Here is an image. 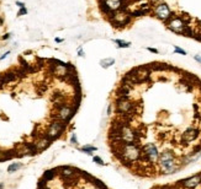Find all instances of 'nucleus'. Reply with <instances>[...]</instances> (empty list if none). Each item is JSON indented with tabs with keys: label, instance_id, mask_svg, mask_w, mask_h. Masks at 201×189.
I'll use <instances>...</instances> for the list:
<instances>
[{
	"label": "nucleus",
	"instance_id": "1",
	"mask_svg": "<svg viewBox=\"0 0 201 189\" xmlns=\"http://www.w3.org/2000/svg\"><path fill=\"white\" fill-rule=\"evenodd\" d=\"M68 127V123L66 122H62V121H52L50 122L47 127V133H46V136L51 140V141H54V140H58L63 133L66 131Z\"/></svg>",
	"mask_w": 201,
	"mask_h": 189
},
{
	"label": "nucleus",
	"instance_id": "2",
	"mask_svg": "<svg viewBox=\"0 0 201 189\" xmlns=\"http://www.w3.org/2000/svg\"><path fill=\"white\" fill-rule=\"evenodd\" d=\"M152 15H153L156 19L163 21V22L165 24L167 21H169L173 16L175 15V12L171 11L170 6L167 3L161 1V3L153 5V9H152Z\"/></svg>",
	"mask_w": 201,
	"mask_h": 189
},
{
	"label": "nucleus",
	"instance_id": "3",
	"mask_svg": "<svg viewBox=\"0 0 201 189\" xmlns=\"http://www.w3.org/2000/svg\"><path fill=\"white\" fill-rule=\"evenodd\" d=\"M110 22L116 29H125L132 22V16L130 10H120L115 14V16L110 20Z\"/></svg>",
	"mask_w": 201,
	"mask_h": 189
},
{
	"label": "nucleus",
	"instance_id": "4",
	"mask_svg": "<svg viewBox=\"0 0 201 189\" xmlns=\"http://www.w3.org/2000/svg\"><path fill=\"white\" fill-rule=\"evenodd\" d=\"M165 26H167V29L170 30L171 32H174L177 34H182L183 36V32H184V30L186 29V27L189 26V24L186 22L182 16L174 15L169 21L165 22Z\"/></svg>",
	"mask_w": 201,
	"mask_h": 189
},
{
	"label": "nucleus",
	"instance_id": "5",
	"mask_svg": "<svg viewBox=\"0 0 201 189\" xmlns=\"http://www.w3.org/2000/svg\"><path fill=\"white\" fill-rule=\"evenodd\" d=\"M177 183L183 189H196L201 184V172L194 174V176H191V177L180 179V180L177 182Z\"/></svg>",
	"mask_w": 201,
	"mask_h": 189
},
{
	"label": "nucleus",
	"instance_id": "6",
	"mask_svg": "<svg viewBox=\"0 0 201 189\" xmlns=\"http://www.w3.org/2000/svg\"><path fill=\"white\" fill-rule=\"evenodd\" d=\"M17 80H19L17 75L15 74V71H14L12 69H10V70H8V71H5L4 74H1V82L4 83V85H8V83H10V82H15Z\"/></svg>",
	"mask_w": 201,
	"mask_h": 189
},
{
	"label": "nucleus",
	"instance_id": "7",
	"mask_svg": "<svg viewBox=\"0 0 201 189\" xmlns=\"http://www.w3.org/2000/svg\"><path fill=\"white\" fill-rule=\"evenodd\" d=\"M51 144H52V141H51V140L48 139L47 136H43V138H41V139H38V140H36V141H35V145H36L38 152L45 151L47 148H50Z\"/></svg>",
	"mask_w": 201,
	"mask_h": 189
},
{
	"label": "nucleus",
	"instance_id": "8",
	"mask_svg": "<svg viewBox=\"0 0 201 189\" xmlns=\"http://www.w3.org/2000/svg\"><path fill=\"white\" fill-rule=\"evenodd\" d=\"M114 64H115V59L114 58H105V59L100 60V66L102 69H107L110 66H112Z\"/></svg>",
	"mask_w": 201,
	"mask_h": 189
},
{
	"label": "nucleus",
	"instance_id": "9",
	"mask_svg": "<svg viewBox=\"0 0 201 189\" xmlns=\"http://www.w3.org/2000/svg\"><path fill=\"white\" fill-rule=\"evenodd\" d=\"M12 70L15 71V74L17 75V78L19 79H25V78H27V75H29V73L26 71V70L24 69V68H12Z\"/></svg>",
	"mask_w": 201,
	"mask_h": 189
},
{
	"label": "nucleus",
	"instance_id": "10",
	"mask_svg": "<svg viewBox=\"0 0 201 189\" xmlns=\"http://www.w3.org/2000/svg\"><path fill=\"white\" fill-rule=\"evenodd\" d=\"M47 90H48V85H47L46 82H42V83H38V85H37V87H36V92H37L38 96H42L43 93L47 92Z\"/></svg>",
	"mask_w": 201,
	"mask_h": 189
},
{
	"label": "nucleus",
	"instance_id": "11",
	"mask_svg": "<svg viewBox=\"0 0 201 189\" xmlns=\"http://www.w3.org/2000/svg\"><path fill=\"white\" fill-rule=\"evenodd\" d=\"M115 44H117V48H130L131 47V42L127 41H122V39H112Z\"/></svg>",
	"mask_w": 201,
	"mask_h": 189
},
{
	"label": "nucleus",
	"instance_id": "12",
	"mask_svg": "<svg viewBox=\"0 0 201 189\" xmlns=\"http://www.w3.org/2000/svg\"><path fill=\"white\" fill-rule=\"evenodd\" d=\"M22 167V163H11L9 167H8V172L9 173H12V172H16L17 170H20Z\"/></svg>",
	"mask_w": 201,
	"mask_h": 189
},
{
	"label": "nucleus",
	"instance_id": "13",
	"mask_svg": "<svg viewBox=\"0 0 201 189\" xmlns=\"http://www.w3.org/2000/svg\"><path fill=\"white\" fill-rule=\"evenodd\" d=\"M80 151L88 153V155H93V152L96 151V148H94V146H84V148H81Z\"/></svg>",
	"mask_w": 201,
	"mask_h": 189
},
{
	"label": "nucleus",
	"instance_id": "14",
	"mask_svg": "<svg viewBox=\"0 0 201 189\" xmlns=\"http://www.w3.org/2000/svg\"><path fill=\"white\" fill-rule=\"evenodd\" d=\"M174 53L182 54V55H186V54H188V53H186V51H184L183 48H180V47H178V46H175V47H174Z\"/></svg>",
	"mask_w": 201,
	"mask_h": 189
},
{
	"label": "nucleus",
	"instance_id": "15",
	"mask_svg": "<svg viewBox=\"0 0 201 189\" xmlns=\"http://www.w3.org/2000/svg\"><path fill=\"white\" fill-rule=\"evenodd\" d=\"M17 16H24V15H27V9H26V6L25 8H21L19 11H17V14H16Z\"/></svg>",
	"mask_w": 201,
	"mask_h": 189
},
{
	"label": "nucleus",
	"instance_id": "16",
	"mask_svg": "<svg viewBox=\"0 0 201 189\" xmlns=\"http://www.w3.org/2000/svg\"><path fill=\"white\" fill-rule=\"evenodd\" d=\"M93 160H94V162H95V163H98V165H100V166L105 165V163H104V161H102L99 156H94V157H93Z\"/></svg>",
	"mask_w": 201,
	"mask_h": 189
},
{
	"label": "nucleus",
	"instance_id": "17",
	"mask_svg": "<svg viewBox=\"0 0 201 189\" xmlns=\"http://www.w3.org/2000/svg\"><path fill=\"white\" fill-rule=\"evenodd\" d=\"M11 36H12V33L8 32V33H5V34H3V37H1V39H3V41H8V39H10V38H11Z\"/></svg>",
	"mask_w": 201,
	"mask_h": 189
},
{
	"label": "nucleus",
	"instance_id": "18",
	"mask_svg": "<svg viewBox=\"0 0 201 189\" xmlns=\"http://www.w3.org/2000/svg\"><path fill=\"white\" fill-rule=\"evenodd\" d=\"M71 143H72L73 145H78V140H77V136H75V134H72Z\"/></svg>",
	"mask_w": 201,
	"mask_h": 189
},
{
	"label": "nucleus",
	"instance_id": "19",
	"mask_svg": "<svg viewBox=\"0 0 201 189\" xmlns=\"http://www.w3.org/2000/svg\"><path fill=\"white\" fill-rule=\"evenodd\" d=\"M78 55L79 57H85V52L83 51L81 47H78Z\"/></svg>",
	"mask_w": 201,
	"mask_h": 189
},
{
	"label": "nucleus",
	"instance_id": "20",
	"mask_svg": "<svg viewBox=\"0 0 201 189\" xmlns=\"http://www.w3.org/2000/svg\"><path fill=\"white\" fill-rule=\"evenodd\" d=\"M147 51L151 52V53H154V54H158V49H156V48H152V47H147Z\"/></svg>",
	"mask_w": 201,
	"mask_h": 189
},
{
	"label": "nucleus",
	"instance_id": "21",
	"mask_svg": "<svg viewBox=\"0 0 201 189\" xmlns=\"http://www.w3.org/2000/svg\"><path fill=\"white\" fill-rule=\"evenodd\" d=\"M194 59H195L197 63H200V64H201V55H197V54L194 55Z\"/></svg>",
	"mask_w": 201,
	"mask_h": 189
},
{
	"label": "nucleus",
	"instance_id": "22",
	"mask_svg": "<svg viewBox=\"0 0 201 189\" xmlns=\"http://www.w3.org/2000/svg\"><path fill=\"white\" fill-rule=\"evenodd\" d=\"M10 54V51H8V52H6V53H4L3 55H1V57H0V60H3V59H5L6 57H8V55Z\"/></svg>",
	"mask_w": 201,
	"mask_h": 189
},
{
	"label": "nucleus",
	"instance_id": "23",
	"mask_svg": "<svg viewBox=\"0 0 201 189\" xmlns=\"http://www.w3.org/2000/svg\"><path fill=\"white\" fill-rule=\"evenodd\" d=\"M15 4H16V5L19 6L20 9H21V8H25V4H24V3H21V1H16Z\"/></svg>",
	"mask_w": 201,
	"mask_h": 189
},
{
	"label": "nucleus",
	"instance_id": "24",
	"mask_svg": "<svg viewBox=\"0 0 201 189\" xmlns=\"http://www.w3.org/2000/svg\"><path fill=\"white\" fill-rule=\"evenodd\" d=\"M4 25V16H0V26Z\"/></svg>",
	"mask_w": 201,
	"mask_h": 189
},
{
	"label": "nucleus",
	"instance_id": "25",
	"mask_svg": "<svg viewBox=\"0 0 201 189\" xmlns=\"http://www.w3.org/2000/svg\"><path fill=\"white\" fill-rule=\"evenodd\" d=\"M54 41H56V42H57V43H62V42H63L64 39H62V38H56V39H54Z\"/></svg>",
	"mask_w": 201,
	"mask_h": 189
},
{
	"label": "nucleus",
	"instance_id": "26",
	"mask_svg": "<svg viewBox=\"0 0 201 189\" xmlns=\"http://www.w3.org/2000/svg\"><path fill=\"white\" fill-rule=\"evenodd\" d=\"M0 189H4V183H0Z\"/></svg>",
	"mask_w": 201,
	"mask_h": 189
},
{
	"label": "nucleus",
	"instance_id": "27",
	"mask_svg": "<svg viewBox=\"0 0 201 189\" xmlns=\"http://www.w3.org/2000/svg\"><path fill=\"white\" fill-rule=\"evenodd\" d=\"M0 79H1V74H0Z\"/></svg>",
	"mask_w": 201,
	"mask_h": 189
}]
</instances>
